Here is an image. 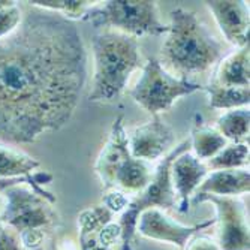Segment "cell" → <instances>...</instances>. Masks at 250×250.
I'll return each instance as SVG.
<instances>
[{
	"label": "cell",
	"mask_w": 250,
	"mask_h": 250,
	"mask_svg": "<svg viewBox=\"0 0 250 250\" xmlns=\"http://www.w3.org/2000/svg\"><path fill=\"white\" fill-rule=\"evenodd\" d=\"M0 204H2V195H0Z\"/></svg>",
	"instance_id": "f546056e"
},
{
	"label": "cell",
	"mask_w": 250,
	"mask_h": 250,
	"mask_svg": "<svg viewBox=\"0 0 250 250\" xmlns=\"http://www.w3.org/2000/svg\"><path fill=\"white\" fill-rule=\"evenodd\" d=\"M22 21V11L15 2L14 5L0 9V41L12 35Z\"/></svg>",
	"instance_id": "603a6c76"
},
{
	"label": "cell",
	"mask_w": 250,
	"mask_h": 250,
	"mask_svg": "<svg viewBox=\"0 0 250 250\" xmlns=\"http://www.w3.org/2000/svg\"><path fill=\"white\" fill-rule=\"evenodd\" d=\"M189 140L193 150L192 154L202 162L210 161L225 146H228V141L217 132V129L202 123H196L193 126Z\"/></svg>",
	"instance_id": "ac0fdd59"
},
{
	"label": "cell",
	"mask_w": 250,
	"mask_h": 250,
	"mask_svg": "<svg viewBox=\"0 0 250 250\" xmlns=\"http://www.w3.org/2000/svg\"><path fill=\"white\" fill-rule=\"evenodd\" d=\"M2 228H3V222H2V217H0V232H2Z\"/></svg>",
	"instance_id": "f1b7e54d"
},
{
	"label": "cell",
	"mask_w": 250,
	"mask_h": 250,
	"mask_svg": "<svg viewBox=\"0 0 250 250\" xmlns=\"http://www.w3.org/2000/svg\"><path fill=\"white\" fill-rule=\"evenodd\" d=\"M249 43L222 59L211 83L223 87H249L250 69H249Z\"/></svg>",
	"instance_id": "e0dca14e"
},
{
	"label": "cell",
	"mask_w": 250,
	"mask_h": 250,
	"mask_svg": "<svg viewBox=\"0 0 250 250\" xmlns=\"http://www.w3.org/2000/svg\"><path fill=\"white\" fill-rule=\"evenodd\" d=\"M26 3L33 8L60 14L64 18L75 21L81 20L90 8L95 6L96 2H88V0H30Z\"/></svg>",
	"instance_id": "7402d4cb"
},
{
	"label": "cell",
	"mask_w": 250,
	"mask_h": 250,
	"mask_svg": "<svg viewBox=\"0 0 250 250\" xmlns=\"http://www.w3.org/2000/svg\"><path fill=\"white\" fill-rule=\"evenodd\" d=\"M198 90H202L201 84L171 75L157 59L151 57L144 64L143 75L130 92V96L151 116H159L169 109L177 99L192 95Z\"/></svg>",
	"instance_id": "52a82bcc"
},
{
	"label": "cell",
	"mask_w": 250,
	"mask_h": 250,
	"mask_svg": "<svg viewBox=\"0 0 250 250\" xmlns=\"http://www.w3.org/2000/svg\"><path fill=\"white\" fill-rule=\"evenodd\" d=\"M249 108L229 109L217 119V132L226 141L241 144L249 141Z\"/></svg>",
	"instance_id": "ffe728a7"
},
{
	"label": "cell",
	"mask_w": 250,
	"mask_h": 250,
	"mask_svg": "<svg viewBox=\"0 0 250 250\" xmlns=\"http://www.w3.org/2000/svg\"><path fill=\"white\" fill-rule=\"evenodd\" d=\"M211 202L216 207L219 225L217 237L220 250H249V220L247 208L238 196H214L206 193H195L192 204Z\"/></svg>",
	"instance_id": "9c48e42d"
},
{
	"label": "cell",
	"mask_w": 250,
	"mask_h": 250,
	"mask_svg": "<svg viewBox=\"0 0 250 250\" xmlns=\"http://www.w3.org/2000/svg\"><path fill=\"white\" fill-rule=\"evenodd\" d=\"M130 198L127 196V193L119 190V189H112L108 190V193L102 198V206H105L111 213H123L125 208L127 207Z\"/></svg>",
	"instance_id": "cb8c5ba5"
},
{
	"label": "cell",
	"mask_w": 250,
	"mask_h": 250,
	"mask_svg": "<svg viewBox=\"0 0 250 250\" xmlns=\"http://www.w3.org/2000/svg\"><path fill=\"white\" fill-rule=\"evenodd\" d=\"M92 47L95 81L88 101L114 102L123 95L133 71L141 66L138 39L116 30H105L92 38Z\"/></svg>",
	"instance_id": "3957f363"
},
{
	"label": "cell",
	"mask_w": 250,
	"mask_h": 250,
	"mask_svg": "<svg viewBox=\"0 0 250 250\" xmlns=\"http://www.w3.org/2000/svg\"><path fill=\"white\" fill-rule=\"evenodd\" d=\"M87 80L77 22L33 8L0 41V143L29 144L67 125Z\"/></svg>",
	"instance_id": "6da1fadb"
},
{
	"label": "cell",
	"mask_w": 250,
	"mask_h": 250,
	"mask_svg": "<svg viewBox=\"0 0 250 250\" xmlns=\"http://www.w3.org/2000/svg\"><path fill=\"white\" fill-rule=\"evenodd\" d=\"M223 43L206 27L193 11L171 12L167 41L161 50V66L181 80L207 74L222 60Z\"/></svg>",
	"instance_id": "7a4b0ae2"
},
{
	"label": "cell",
	"mask_w": 250,
	"mask_h": 250,
	"mask_svg": "<svg viewBox=\"0 0 250 250\" xmlns=\"http://www.w3.org/2000/svg\"><path fill=\"white\" fill-rule=\"evenodd\" d=\"M204 92L208 95V105L214 109H237L246 108L250 102L249 87H223L214 83L202 85Z\"/></svg>",
	"instance_id": "d6986e66"
},
{
	"label": "cell",
	"mask_w": 250,
	"mask_h": 250,
	"mask_svg": "<svg viewBox=\"0 0 250 250\" xmlns=\"http://www.w3.org/2000/svg\"><path fill=\"white\" fill-rule=\"evenodd\" d=\"M250 175L249 169H220L208 174L195 193L214 196H238L249 193Z\"/></svg>",
	"instance_id": "2e32d148"
},
{
	"label": "cell",
	"mask_w": 250,
	"mask_h": 250,
	"mask_svg": "<svg viewBox=\"0 0 250 250\" xmlns=\"http://www.w3.org/2000/svg\"><path fill=\"white\" fill-rule=\"evenodd\" d=\"M21 183H27L29 181L24 180V178H17V180H5V178H0V190H5L11 186H15V185H21Z\"/></svg>",
	"instance_id": "4316f807"
},
{
	"label": "cell",
	"mask_w": 250,
	"mask_h": 250,
	"mask_svg": "<svg viewBox=\"0 0 250 250\" xmlns=\"http://www.w3.org/2000/svg\"><path fill=\"white\" fill-rule=\"evenodd\" d=\"M169 175L174 193L178 196L177 210L180 213H186L190 204L189 199L201 186L204 178L208 175V168L190 151H185L172 161Z\"/></svg>",
	"instance_id": "5bb4252c"
},
{
	"label": "cell",
	"mask_w": 250,
	"mask_h": 250,
	"mask_svg": "<svg viewBox=\"0 0 250 250\" xmlns=\"http://www.w3.org/2000/svg\"><path fill=\"white\" fill-rule=\"evenodd\" d=\"M81 20L95 27H112L116 32L133 38L143 35L161 36L169 30V26L159 18L157 3L148 0H111L90 8Z\"/></svg>",
	"instance_id": "5b68a950"
},
{
	"label": "cell",
	"mask_w": 250,
	"mask_h": 250,
	"mask_svg": "<svg viewBox=\"0 0 250 250\" xmlns=\"http://www.w3.org/2000/svg\"><path fill=\"white\" fill-rule=\"evenodd\" d=\"M211 225H214V220H207L195 226H186L168 217L161 208H148L140 214L135 231H138L140 235L146 238L169 243L178 249H185L198 231Z\"/></svg>",
	"instance_id": "8fae6325"
},
{
	"label": "cell",
	"mask_w": 250,
	"mask_h": 250,
	"mask_svg": "<svg viewBox=\"0 0 250 250\" xmlns=\"http://www.w3.org/2000/svg\"><path fill=\"white\" fill-rule=\"evenodd\" d=\"M36 168H39V162L36 159L0 143V178H24L29 181L32 190H35L45 199H48L50 202L56 204V196L42 188V185H48L50 181H53V175L48 172L32 174V171H35Z\"/></svg>",
	"instance_id": "4fadbf2b"
},
{
	"label": "cell",
	"mask_w": 250,
	"mask_h": 250,
	"mask_svg": "<svg viewBox=\"0 0 250 250\" xmlns=\"http://www.w3.org/2000/svg\"><path fill=\"white\" fill-rule=\"evenodd\" d=\"M249 165V144H228L214 157L207 161V168L213 171L220 169H244Z\"/></svg>",
	"instance_id": "44dd1931"
},
{
	"label": "cell",
	"mask_w": 250,
	"mask_h": 250,
	"mask_svg": "<svg viewBox=\"0 0 250 250\" xmlns=\"http://www.w3.org/2000/svg\"><path fill=\"white\" fill-rule=\"evenodd\" d=\"M105 206L85 208L78 216L81 250H122L123 234L119 222L112 220Z\"/></svg>",
	"instance_id": "30bf717a"
},
{
	"label": "cell",
	"mask_w": 250,
	"mask_h": 250,
	"mask_svg": "<svg viewBox=\"0 0 250 250\" xmlns=\"http://www.w3.org/2000/svg\"><path fill=\"white\" fill-rule=\"evenodd\" d=\"M186 246H188L186 250H220L219 244L207 235L198 237L193 241L188 243Z\"/></svg>",
	"instance_id": "484cf974"
},
{
	"label": "cell",
	"mask_w": 250,
	"mask_h": 250,
	"mask_svg": "<svg viewBox=\"0 0 250 250\" xmlns=\"http://www.w3.org/2000/svg\"><path fill=\"white\" fill-rule=\"evenodd\" d=\"M0 250H24L21 246L18 234L5 223L2 232H0Z\"/></svg>",
	"instance_id": "d4e9b609"
},
{
	"label": "cell",
	"mask_w": 250,
	"mask_h": 250,
	"mask_svg": "<svg viewBox=\"0 0 250 250\" xmlns=\"http://www.w3.org/2000/svg\"><path fill=\"white\" fill-rule=\"evenodd\" d=\"M104 190L119 189L125 193H140L153 177L148 162L135 159L130 154L125 117L119 116L111 126L108 141L95 164Z\"/></svg>",
	"instance_id": "277c9868"
},
{
	"label": "cell",
	"mask_w": 250,
	"mask_h": 250,
	"mask_svg": "<svg viewBox=\"0 0 250 250\" xmlns=\"http://www.w3.org/2000/svg\"><path fill=\"white\" fill-rule=\"evenodd\" d=\"M15 2H11V0H0V9H3V8H8L11 5H14Z\"/></svg>",
	"instance_id": "83f0119b"
},
{
	"label": "cell",
	"mask_w": 250,
	"mask_h": 250,
	"mask_svg": "<svg viewBox=\"0 0 250 250\" xmlns=\"http://www.w3.org/2000/svg\"><path fill=\"white\" fill-rule=\"evenodd\" d=\"M213 14L220 32L234 47L241 48L249 43V5L246 2H204Z\"/></svg>",
	"instance_id": "9a60e30c"
},
{
	"label": "cell",
	"mask_w": 250,
	"mask_h": 250,
	"mask_svg": "<svg viewBox=\"0 0 250 250\" xmlns=\"http://www.w3.org/2000/svg\"><path fill=\"white\" fill-rule=\"evenodd\" d=\"M3 193L6 204L0 211V217L17 234L32 229L47 231L59 222L53 202L38 195L35 190L24 188L22 183L5 189Z\"/></svg>",
	"instance_id": "ba28073f"
},
{
	"label": "cell",
	"mask_w": 250,
	"mask_h": 250,
	"mask_svg": "<svg viewBox=\"0 0 250 250\" xmlns=\"http://www.w3.org/2000/svg\"><path fill=\"white\" fill-rule=\"evenodd\" d=\"M174 140V130L159 116H151L150 122L135 127L127 136L130 154L144 162L161 159L171 148Z\"/></svg>",
	"instance_id": "7c38bea8"
},
{
	"label": "cell",
	"mask_w": 250,
	"mask_h": 250,
	"mask_svg": "<svg viewBox=\"0 0 250 250\" xmlns=\"http://www.w3.org/2000/svg\"><path fill=\"white\" fill-rule=\"evenodd\" d=\"M190 148V140L181 141L178 146L172 147L164 159H161V162L153 171V177L150 180V183L144 190L140 193H136L135 198H132L127 204V207L125 211L120 214L119 225L122 228L123 234V247L122 250H132V240L135 235V228H136V220H138L140 214L148 208H175L177 207V199L175 193L171 185V164L174 159L185 153L189 151Z\"/></svg>",
	"instance_id": "8992f818"
}]
</instances>
